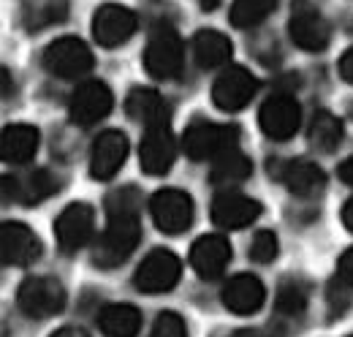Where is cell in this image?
Returning <instances> with one entry per match:
<instances>
[{
    "label": "cell",
    "mask_w": 353,
    "mask_h": 337,
    "mask_svg": "<svg viewBox=\"0 0 353 337\" xmlns=\"http://www.w3.org/2000/svg\"><path fill=\"white\" fill-rule=\"evenodd\" d=\"M141 240V193L117 188L106 196V229L95 242L92 261L103 269L120 267L131 258Z\"/></svg>",
    "instance_id": "6da1fadb"
},
{
    "label": "cell",
    "mask_w": 353,
    "mask_h": 337,
    "mask_svg": "<svg viewBox=\"0 0 353 337\" xmlns=\"http://www.w3.org/2000/svg\"><path fill=\"white\" fill-rule=\"evenodd\" d=\"M144 68L152 79H161V82H172L182 77L185 44L169 22H158L150 30V39L144 46Z\"/></svg>",
    "instance_id": "7a4b0ae2"
},
{
    "label": "cell",
    "mask_w": 353,
    "mask_h": 337,
    "mask_svg": "<svg viewBox=\"0 0 353 337\" xmlns=\"http://www.w3.org/2000/svg\"><path fill=\"white\" fill-rule=\"evenodd\" d=\"M239 144V128L228 123H207L196 120L185 128L182 150L190 161H215L223 153Z\"/></svg>",
    "instance_id": "3957f363"
},
{
    "label": "cell",
    "mask_w": 353,
    "mask_h": 337,
    "mask_svg": "<svg viewBox=\"0 0 353 337\" xmlns=\"http://www.w3.org/2000/svg\"><path fill=\"white\" fill-rule=\"evenodd\" d=\"M65 289L60 280L54 278H44V275H33L28 278L19 291H17V307L28 316V318H36V321H44L57 316L63 307H65Z\"/></svg>",
    "instance_id": "277c9868"
},
{
    "label": "cell",
    "mask_w": 353,
    "mask_h": 337,
    "mask_svg": "<svg viewBox=\"0 0 353 337\" xmlns=\"http://www.w3.org/2000/svg\"><path fill=\"white\" fill-rule=\"evenodd\" d=\"M44 68L57 79H82L92 71V52L82 39L63 36L44 49Z\"/></svg>",
    "instance_id": "5b68a950"
},
{
    "label": "cell",
    "mask_w": 353,
    "mask_h": 337,
    "mask_svg": "<svg viewBox=\"0 0 353 337\" xmlns=\"http://www.w3.org/2000/svg\"><path fill=\"white\" fill-rule=\"evenodd\" d=\"M259 126L266 139L272 142H288L302 126V106L294 98V93H272L261 104Z\"/></svg>",
    "instance_id": "8992f818"
},
{
    "label": "cell",
    "mask_w": 353,
    "mask_h": 337,
    "mask_svg": "<svg viewBox=\"0 0 353 337\" xmlns=\"http://www.w3.org/2000/svg\"><path fill=\"white\" fill-rule=\"evenodd\" d=\"M179 275H182V261L166 248H155L139 264L133 275V286L141 294H166L179 283Z\"/></svg>",
    "instance_id": "52a82bcc"
},
{
    "label": "cell",
    "mask_w": 353,
    "mask_h": 337,
    "mask_svg": "<svg viewBox=\"0 0 353 337\" xmlns=\"http://www.w3.org/2000/svg\"><path fill=\"white\" fill-rule=\"evenodd\" d=\"M150 215L158 231L176 237L190 229L193 223V199L185 191L176 188H163L150 199Z\"/></svg>",
    "instance_id": "ba28073f"
},
{
    "label": "cell",
    "mask_w": 353,
    "mask_h": 337,
    "mask_svg": "<svg viewBox=\"0 0 353 337\" xmlns=\"http://www.w3.org/2000/svg\"><path fill=\"white\" fill-rule=\"evenodd\" d=\"M92 229H95V212L85 202H74L57 215L54 220V237H57V248L65 256L79 253L90 240H92Z\"/></svg>",
    "instance_id": "9c48e42d"
},
{
    "label": "cell",
    "mask_w": 353,
    "mask_h": 337,
    "mask_svg": "<svg viewBox=\"0 0 353 337\" xmlns=\"http://www.w3.org/2000/svg\"><path fill=\"white\" fill-rule=\"evenodd\" d=\"M139 28V17L120 3H106L92 14V39L103 49H114L131 41Z\"/></svg>",
    "instance_id": "30bf717a"
},
{
    "label": "cell",
    "mask_w": 353,
    "mask_h": 337,
    "mask_svg": "<svg viewBox=\"0 0 353 337\" xmlns=\"http://www.w3.org/2000/svg\"><path fill=\"white\" fill-rule=\"evenodd\" d=\"M112 106H114L112 90L98 79H90V82H82L74 90V95L68 101V117H71L74 126L90 128L101 123L112 112Z\"/></svg>",
    "instance_id": "8fae6325"
},
{
    "label": "cell",
    "mask_w": 353,
    "mask_h": 337,
    "mask_svg": "<svg viewBox=\"0 0 353 337\" xmlns=\"http://www.w3.org/2000/svg\"><path fill=\"white\" fill-rule=\"evenodd\" d=\"M256 93H259V79L248 68L228 66L212 84V104L223 112H239L253 101Z\"/></svg>",
    "instance_id": "7c38bea8"
},
{
    "label": "cell",
    "mask_w": 353,
    "mask_h": 337,
    "mask_svg": "<svg viewBox=\"0 0 353 337\" xmlns=\"http://www.w3.org/2000/svg\"><path fill=\"white\" fill-rule=\"evenodd\" d=\"M288 36L305 52H323L332 41V28L321 17V11L307 6V0H296L288 19Z\"/></svg>",
    "instance_id": "4fadbf2b"
},
{
    "label": "cell",
    "mask_w": 353,
    "mask_h": 337,
    "mask_svg": "<svg viewBox=\"0 0 353 337\" xmlns=\"http://www.w3.org/2000/svg\"><path fill=\"white\" fill-rule=\"evenodd\" d=\"M144 139H141V147H139V164L141 171L150 174V177H161L166 174L169 168L174 166L176 161V139L172 133L169 123H161V126L144 128Z\"/></svg>",
    "instance_id": "5bb4252c"
},
{
    "label": "cell",
    "mask_w": 353,
    "mask_h": 337,
    "mask_svg": "<svg viewBox=\"0 0 353 337\" xmlns=\"http://www.w3.org/2000/svg\"><path fill=\"white\" fill-rule=\"evenodd\" d=\"M128 158V139L123 131H103L95 136L90 147V177L92 180H112Z\"/></svg>",
    "instance_id": "9a60e30c"
},
{
    "label": "cell",
    "mask_w": 353,
    "mask_h": 337,
    "mask_svg": "<svg viewBox=\"0 0 353 337\" xmlns=\"http://www.w3.org/2000/svg\"><path fill=\"white\" fill-rule=\"evenodd\" d=\"M0 256L6 267H30L41 256V240L25 223L6 220L0 226Z\"/></svg>",
    "instance_id": "2e32d148"
},
{
    "label": "cell",
    "mask_w": 353,
    "mask_h": 337,
    "mask_svg": "<svg viewBox=\"0 0 353 337\" xmlns=\"http://www.w3.org/2000/svg\"><path fill=\"white\" fill-rule=\"evenodd\" d=\"M269 174H274L294 196H302V199H312L326 188L323 168L312 161H277L274 166L269 164Z\"/></svg>",
    "instance_id": "e0dca14e"
},
{
    "label": "cell",
    "mask_w": 353,
    "mask_h": 337,
    "mask_svg": "<svg viewBox=\"0 0 353 337\" xmlns=\"http://www.w3.org/2000/svg\"><path fill=\"white\" fill-rule=\"evenodd\" d=\"M259 215H261V204L256 199H250V196H245L239 191H231V188H223L221 193L215 196V202H212V220H215V226L228 229V231L245 229V226L256 223Z\"/></svg>",
    "instance_id": "ac0fdd59"
},
{
    "label": "cell",
    "mask_w": 353,
    "mask_h": 337,
    "mask_svg": "<svg viewBox=\"0 0 353 337\" xmlns=\"http://www.w3.org/2000/svg\"><path fill=\"white\" fill-rule=\"evenodd\" d=\"M231 261V245L223 234H204L190 248V267L201 280H218Z\"/></svg>",
    "instance_id": "d6986e66"
},
{
    "label": "cell",
    "mask_w": 353,
    "mask_h": 337,
    "mask_svg": "<svg viewBox=\"0 0 353 337\" xmlns=\"http://www.w3.org/2000/svg\"><path fill=\"white\" fill-rule=\"evenodd\" d=\"M221 299L225 310L236 313V316H253L264 307L266 302V286L250 272L245 275H234L221 291Z\"/></svg>",
    "instance_id": "ffe728a7"
},
{
    "label": "cell",
    "mask_w": 353,
    "mask_h": 337,
    "mask_svg": "<svg viewBox=\"0 0 353 337\" xmlns=\"http://www.w3.org/2000/svg\"><path fill=\"white\" fill-rule=\"evenodd\" d=\"M57 193V177L46 168H36L25 177H3V196L6 202H19V204H39Z\"/></svg>",
    "instance_id": "44dd1931"
},
{
    "label": "cell",
    "mask_w": 353,
    "mask_h": 337,
    "mask_svg": "<svg viewBox=\"0 0 353 337\" xmlns=\"http://www.w3.org/2000/svg\"><path fill=\"white\" fill-rule=\"evenodd\" d=\"M125 112L133 123L144 128L169 123V104L152 87H133L125 98Z\"/></svg>",
    "instance_id": "7402d4cb"
},
{
    "label": "cell",
    "mask_w": 353,
    "mask_h": 337,
    "mask_svg": "<svg viewBox=\"0 0 353 337\" xmlns=\"http://www.w3.org/2000/svg\"><path fill=\"white\" fill-rule=\"evenodd\" d=\"M36 153H39V128L25 126V123H14V126L3 128V136H0V158L6 164L22 166V164L33 161Z\"/></svg>",
    "instance_id": "603a6c76"
},
{
    "label": "cell",
    "mask_w": 353,
    "mask_h": 337,
    "mask_svg": "<svg viewBox=\"0 0 353 337\" xmlns=\"http://www.w3.org/2000/svg\"><path fill=\"white\" fill-rule=\"evenodd\" d=\"M190 49H193L196 66L204 71L228 66V60L234 55V46L228 41V36H223L218 30H199L190 41Z\"/></svg>",
    "instance_id": "cb8c5ba5"
},
{
    "label": "cell",
    "mask_w": 353,
    "mask_h": 337,
    "mask_svg": "<svg viewBox=\"0 0 353 337\" xmlns=\"http://www.w3.org/2000/svg\"><path fill=\"white\" fill-rule=\"evenodd\" d=\"M98 329L106 337H136L141 329V313L128 302L106 305L98 313Z\"/></svg>",
    "instance_id": "d4e9b609"
},
{
    "label": "cell",
    "mask_w": 353,
    "mask_h": 337,
    "mask_svg": "<svg viewBox=\"0 0 353 337\" xmlns=\"http://www.w3.org/2000/svg\"><path fill=\"white\" fill-rule=\"evenodd\" d=\"M253 174V164L245 153H239V147L223 153L221 158L212 161V171H210V180L212 185L218 188H234L239 182H245L248 177Z\"/></svg>",
    "instance_id": "484cf974"
},
{
    "label": "cell",
    "mask_w": 353,
    "mask_h": 337,
    "mask_svg": "<svg viewBox=\"0 0 353 337\" xmlns=\"http://www.w3.org/2000/svg\"><path fill=\"white\" fill-rule=\"evenodd\" d=\"M307 139L312 150H318V153H334L340 147V142H343V123L332 112L321 109L310 120Z\"/></svg>",
    "instance_id": "4316f807"
},
{
    "label": "cell",
    "mask_w": 353,
    "mask_h": 337,
    "mask_svg": "<svg viewBox=\"0 0 353 337\" xmlns=\"http://www.w3.org/2000/svg\"><path fill=\"white\" fill-rule=\"evenodd\" d=\"M310 302V289L305 280L299 278H288L277 286V294H274V310L285 318H299L305 316Z\"/></svg>",
    "instance_id": "83f0119b"
},
{
    "label": "cell",
    "mask_w": 353,
    "mask_h": 337,
    "mask_svg": "<svg viewBox=\"0 0 353 337\" xmlns=\"http://www.w3.org/2000/svg\"><path fill=\"white\" fill-rule=\"evenodd\" d=\"M274 8H277V0H234L228 19L234 28L248 30V28H259Z\"/></svg>",
    "instance_id": "f1b7e54d"
},
{
    "label": "cell",
    "mask_w": 353,
    "mask_h": 337,
    "mask_svg": "<svg viewBox=\"0 0 353 337\" xmlns=\"http://www.w3.org/2000/svg\"><path fill=\"white\" fill-rule=\"evenodd\" d=\"M277 237H274V231H256V237H253V242H250V258L256 261V264H269V261H274L277 258Z\"/></svg>",
    "instance_id": "f546056e"
},
{
    "label": "cell",
    "mask_w": 353,
    "mask_h": 337,
    "mask_svg": "<svg viewBox=\"0 0 353 337\" xmlns=\"http://www.w3.org/2000/svg\"><path fill=\"white\" fill-rule=\"evenodd\" d=\"M150 337H188V327H185V321L176 313L166 310V313H161L155 318V324L150 329Z\"/></svg>",
    "instance_id": "4dcf8cb0"
},
{
    "label": "cell",
    "mask_w": 353,
    "mask_h": 337,
    "mask_svg": "<svg viewBox=\"0 0 353 337\" xmlns=\"http://www.w3.org/2000/svg\"><path fill=\"white\" fill-rule=\"evenodd\" d=\"M334 283H340L343 289H348L353 291V248L340 256V261H337V278H334Z\"/></svg>",
    "instance_id": "1f68e13d"
},
{
    "label": "cell",
    "mask_w": 353,
    "mask_h": 337,
    "mask_svg": "<svg viewBox=\"0 0 353 337\" xmlns=\"http://www.w3.org/2000/svg\"><path fill=\"white\" fill-rule=\"evenodd\" d=\"M340 77L348 84H353V46L340 57Z\"/></svg>",
    "instance_id": "d6a6232c"
},
{
    "label": "cell",
    "mask_w": 353,
    "mask_h": 337,
    "mask_svg": "<svg viewBox=\"0 0 353 337\" xmlns=\"http://www.w3.org/2000/svg\"><path fill=\"white\" fill-rule=\"evenodd\" d=\"M337 177H340L345 185H353V155H351V158H345V161L340 164V168H337Z\"/></svg>",
    "instance_id": "836d02e7"
},
{
    "label": "cell",
    "mask_w": 353,
    "mask_h": 337,
    "mask_svg": "<svg viewBox=\"0 0 353 337\" xmlns=\"http://www.w3.org/2000/svg\"><path fill=\"white\" fill-rule=\"evenodd\" d=\"M49 337H90L85 329H79V327H60V329H54Z\"/></svg>",
    "instance_id": "e575fe53"
},
{
    "label": "cell",
    "mask_w": 353,
    "mask_h": 337,
    "mask_svg": "<svg viewBox=\"0 0 353 337\" xmlns=\"http://www.w3.org/2000/svg\"><path fill=\"white\" fill-rule=\"evenodd\" d=\"M343 223H345L348 231H353V199H348L345 207H343Z\"/></svg>",
    "instance_id": "d590c367"
},
{
    "label": "cell",
    "mask_w": 353,
    "mask_h": 337,
    "mask_svg": "<svg viewBox=\"0 0 353 337\" xmlns=\"http://www.w3.org/2000/svg\"><path fill=\"white\" fill-rule=\"evenodd\" d=\"M231 337H272L266 329H239V332H234Z\"/></svg>",
    "instance_id": "8d00e7d4"
},
{
    "label": "cell",
    "mask_w": 353,
    "mask_h": 337,
    "mask_svg": "<svg viewBox=\"0 0 353 337\" xmlns=\"http://www.w3.org/2000/svg\"><path fill=\"white\" fill-rule=\"evenodd\" d=\"M218 3H221V0H201V8H204V11H215Z\"/></svg>",
    "instance_id": "74e56055"
},
{
    "label": "cell",
    "mask_w": 353,
    "mask_h": 337,
    "mask_svg": "<svg viewBox=\"0 0 353 337\" xmlns=\"http://www.w3.org/2000/svg\"><path fill=\"white\" fill-rule=\"evenodd\" d=\"M351 117H353V106H351Z\"/></svg>",
    "instance_id": "f35d334b"
},
{
    "label": "cell",
    "mask_w": 353,
    "mask_h": 337,
    "mask_svg": "<svg viewBox=\"0 0 353 337\" xmlns=\"http://www.w3.org/2000/svg\"><path fill=\"white\" fill-rule=\"evenodd\" d=\"M351 337H353V335H351Z\"/></svg>",
    "instance_id": "ab89813d"
}]
</instances>
